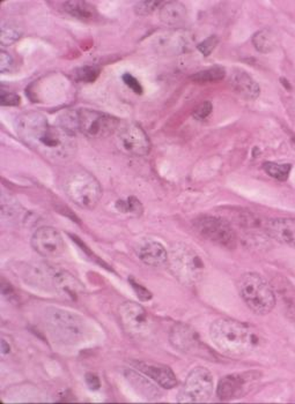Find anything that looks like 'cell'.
Segmentation results:
<instances>
[{
  "mask_svg": "<svg viewBox=\"0 0 295 404\" xmlns=\"http://www.w3.org/2000/svg\"><path fill=\"white\" fill-rule=\"evenodd\" d=\"M16 133L27 146L51 161H69L76 154L74 134L60 125H51L40 112L20 116L16 120Z\"/></svg>",
  "mask_w": 295,
  "mask_h": 404,
  "instance_id": "1",
  "label": "cell"
},
{
  "mask_svg": "<svg viewBox=\"0 0 295 404\" xmlns=\"http://www.w3.org/2000/svg\"><path fill=\"white\" fill-rule=\"evenodd\" d=\"M211 340L221 354L240 358L250 352L258 344V337L250 327L232 319H218L211 325Z\"/></svg>",
  "mask_w": 295,
  "mask_h": 404,
  "instance_id": "2",
  "label": "cell"
},
{
  "mask_svg": "<svg viewBox=\"0 0 295 404\" xmlns=\"http://www.w3.org/2000/svg\"><path fill=\"white\" fill-rule=\"evenodd\" d=\"M23 279L36 289L74 299L84 291V284L72 274L47 264L27 266Z\"/></svg>",
  "mask_w": 295,
  "mask_h": 404,
  "instance_id": "3",
  "label": "cell"
},
{
  "mask_svg": "<svg viewBox=\"0 0 295 404\" xmlns=\"http://www.w3.org/2000/svg\"><path fill=\"white\" fill-rule=\"evenodd\" d=\"M44 326L52 340L63 345L80 344L89 335L87 321L65 308H48L44 311Z\"/></svg>",
  "mask_w": 295,
  "mask_h": 404,
  "instance_id": "4",
  "label": "cell"
},
{
  "mask_svg": "<svg viewBox=\"0 0 295 404\" xmlns=\"http://www.w3.org/2000/svg\"><path fill=\"white\" fill-rule=\"evenodd\" d=\"M239 293L255 314L267 315L274 310L276 296L270 284L256 273H247L240 279Z\"/></svg>",
  "mask_w": 295,
  "mask_h": 404,
  "instance_id": "5",
  "label": "cell"
},
{
  "mask_svg": "<svg viewBox=\"0 0 295 404\" xmlns=\"http://www.w3.org/2000/svg\"><path fill=\"white\" fill-rule=\"evenodd\" d=\"M168 264L174 276L187 286L199 282L204 275L203 258L191 246L177 242L170 249Z\"/></svg>",
  "mask_w": 295,
  "mask_h": 404,
  "instance_id": "6",
  "label": "cell"
},
{
  "mask_svg": "<svg viewBox=\"0 0 295 404\" xmlns=\"http://www.w3.org/2000/svg\"><path fill=\"white\" fill-rule=\"evenodd\" d=\"M64 191L79 208L91 211L102 198V187L98 179L86 170H76L66 177Z\"/></svg>",
  "mask_w": 295,
  "mask_h": 404,
  "instance_id": "7",
  "label": "cell"
},
{
  "mask_svg": "<svg viewBox=\"0 0 295 404\" xmlns=\"http://www.w3.org/2000/svg\"><path fill=\"white\" fill-rule=\"evenodd\" d=\"M74 131L91 139H104L117 133L120 119L96 110L82 109L73 111Z\"/></svg>",
  "mask_w": 295,
  "mask_h": 404,
  "instance_id": "8",
  "label": "cell"
},
{
  "mask_svg": "<svg viewBox=\"0 0 295 404\" xmlns=\"http://www.w3.org/2000/svg\"><path fill=\"white\" fill-rule=\"evenodd\" d=\"M194 228L199 236L220 247L227 249L236 247L238 237L235 230L223 218L204 215L196 218L194 221Z\"/></svg>",
  "mask_w": 295,
  "mask_h": 404,
  "instance_id": "9",
  "label": "cell"
},
{
  "mask_svg": "<svg viewBox=\"0 0 295 404\" xmlns=\"http://www.w3.org/2000/svg\"><path fill=\"white\" fill-rule=\"evenodd\" d=\"M213 376L206 367L198 366L187 376L186 383L177 394L179 403H203L213 394Z\"/></svg>",
  "mask_w": 295,
  "mask_h": 404,
  "instance_id": "10",
  "label": "cell"
},
{
  "mask_svg": "<svg viewBox=\"0 0 295 404\" xmlns=\"http://www.w3.org/2000/svg\"><path fill=\"white\" fill-rule=\"evenodd\" d=\"M117 147L130 156L148 155L151 150V141L148 134L135 123L123 125L116 133Z\"/></svg>",
  "mask_w": 295,
  "mask_h": 404,
  "instance_id": "11",
  "label": "cell"
},
{
  "mask_svg": "<svg viewBox=\"0 0 295 404\" xmlns=\"http://www.w3.org/2000/svg\"><path fill=\"white\" fill-rule=\"evenodd\" d=\"M121 322L126 333L135 337L148 335L151 330V320L142 305L135 302H126L118 308Z\"/></svg>",
  "mask_w": 295,
  "mask_h": 404,
  "instance_id": "12",
  "label": "cell"
},
{
  "mask_svg": "<svg viewBox=\"0 0 295 404\" xmlns=\"http://www.w3.org/2000/svg\"><path fill=\"white\" fill-rule=\"evenodd\" d=\"M194 43L192 35L184 29H172L154 38V49L162 56H179L188 52Z\"/></svg>",
  "mask_w": 295,
  "mask_h": 404,
  "instance_id": "13",
  "label": "cell"
},
{
  "mask_svg": "<svg viewBox=\"0 0 295 404\" xmlns=\"http://www.w3.org/2000/svg\"><path fill=\"white\" fill-rule=\"evenodd\" d=\"M32 246L35 252L48 259L58 258L66 249L63 236L51 227L38 228L33 235Z\"/></svg>",
  "mask_w": 295,
  "mask_h": 404,
  "instance_id": "14",
  "label": "cell"
},
{
  "mask_svg": "<svg viewBox=\"0 0 295 404\" xmlns=\"http://www.w3.org/2000/svg\"><path fill=\"white\" fill-rule=\"evenodd\" d=\"M252 374H230L223 376L218 385V398L221 401H230L233 398H242L252 381Z\"/></svg>",
  "mask_w": 295,
  "mask_h": 404,
  "instance_id": "15",
  "label": "cell"
},
{
  "mask_svg": "<svg viewBox=\"0 0 295 404\" xmlns=\"http://www.w3.org/2000/svg\"><path fill=\"white\" fill-rule=\"evenodd\" d=\"M267 236L284 245L295 249V220L272 218L264 224Z\"/></svg>",
  "mask_w": 295,
  "mask_h": 404,
  "instance_id": "16",
  "label": "cell"
},
{
  "mask_svg": "<svg viewBox=\"0 0 295 404\" xmlns=\"http://www.w3.org/2000/svg\"><path fill=\"white\" fill-rule=\"evenodd\" d=\"M135 367L162 388L172 389L177 386V378L170 367L144 361H137L135 363Z\"/></svg>",
  "mask_w": 295,
  "mask_h": 404,
  "instance_id": "17",
  "label": "cell"
},
{
  "mask_svg": "<svg viewBox=\"0 0 295 404\" xmlns=\"http://www.w3.org/2000/svg\"><path fill=\"white\" fill-rule=\"evenodd\" d=\"M137 254L140 262L151 267H159L168 262L169 253L160 242L154 240H143L137 249Z\"/></svg>",
  "mask_w": 295,
  "mask_h": 404,
  "instance_id": "18",
  "label": "cell"
},
{
  "mask_svg": "<svg viewBox=\"0 0 295 404\" xmlns=\"http://www.w3.org/2000/svg\"><path fill=\"white\" fill-rule=\"evenodd\" d=\"M170 341L176 349L186 354H196L201 350V343L199 342L195 330L184 326V325H176L170 333Z\"/></svg>",
  "mask_w": 295,
  "mask_h": 404,
  "instance_id": "19",
  "label": "cell"
},
{
  "mask_svg": "<svg viewBox=\"0 0 295 404\" xmlns=\"http://www.w3.org/2000/svg\"><path fill=\"white\" fill-rule=\"evenodd\" d=\"M230 87L240 96L245 100H256L261 94V87L256 81L252 79V75H249L243 69H234L230 79Z\"/></svg>",
  "mask_w": 295,
  "mask_h": 404,
  "instance_id": "20",
  "label": "cell"
},
{
  "mask_svg": "<svg viewBox=\"0 0 295 404\" xmlns=\"http://www.w3.org/2000/svg\"><path fill=\"white\" fill-rule=\"evenodd\" d=\"M160 20L173 29H179L188 20L187 7L179 1H167L160 7Z\"/></svg>",
  "mask_w": 295,
  "mask_h": 404,
  "instance_id": "21",
  "label": "cell"
},
{
  "mask_svg": "<svg viewBox=\"0 0 295 404\" xmlns=\"http://www.w3.org/2000/svg\"><path fill=\"white\" fill-rule=\"evenodd\" d=\"M63 9L67 14L82 21H93L98 16L96 10L87 1H64Z\"/></svg>",
  "mask_w": 295,
  "mask_h": 404,
  "instance_id": "22",
  "label": "cell"
},
{
  "mask_svg": "<svg viewBox=\"0 0 295 404\" xmlns=\"http://www.w3.org/2000/svg\"><path fill=\"white\" fill-rule=\"evenodd\" d=\"M252 44L258 52H272L278 47L277 34L269 28L261 29L252 36Z\"/></svg>",
  "mask_w": 295,
  "mask_h": 404,
  "instance_id": "23",
  "label": "cell"
},
{
  "mask_svg": "<svg viewBox=\"0 0 295 404\" xmlns=\"http://www.w3.org/2000/svg\"><path fill=\"white\" fill-rule=\"evenodd\" d=\"M21 26L16 21H3L0 27V44L3 47H7L11 44L16 43L22 36Z\"/></svg>",
  "mask_w": 295,
  "mask_h": 404,
  "instance_id": "24",
  "label": "cell"
},
{
  "mask_svg": "<svg viewBox=\"0 0 295 404\" xmlns=\"http://www.w3.org/2000/svg\"><path fill=\"white\" fill-rule=\"evenodd\" d=\"M226 77V71L221 66H213L204 71L197 72L192 75L191 80L196 84H211L223 80Z\"/></svg>",
  "mask_w": 295,
  "mask_h": 404,
  "instance_id": "25",
  "label": "cell"
},
{
  "mask_svg": "<svg viewBox=\"0 0 295 404\" xmlns=\"http://www.w3.org/2000/svg\"><path fill=\"white\" fill-rule=\"evenodd\" d=\"M264 172L270 177L279 181H286L289 179V174L292 170L291 164L287 163H277V162H265L263 164Z\"/></svg>",
  "mask_w": 295,
  "mask_h": 404,
  "instance_id": "26",
  "label": "cell"
},
{
  "mask_svg": "<svg viewBox=\"0 0 295 404\" xmlns=\"http://www.w3.org/2000/svg\"><path fill=\"white\" fill-rule=\"evenodd\" d=\"M100 74V69L96 66H84V67H79L78 69L74 71L73 77L79 82H93V81L98 79Z\"/></svg>",
  "mask_w": 295,
  "mask_h": 404,
  "instance_id": "27",
  "label": "cell"
},
{
  "mask_svg": "<svg viewBox=\"0 0 295 404\" xmlns=\"http://www.w3.org/2000/svg\"><path fill=\"white\" fill-rule=\"evenodd\" d=\"M121 212L139 215L143 212L142 203L135 198H129L126 201H118L116 205Z\"/></svg>",
  "mask_w": 295,
  "mask_h": 404,
  "instance_id": "28",
  "label": "cell"
},
{
  "mask_svg": "<svg viewBox=\"0 0 295 404\" xmlns=\"http://www.w3.org/2000/svg\"><path fill=\"white\" fill-rule=\"evenodd\" d=\"M162 4H164L162 1H138L135 4V11L138 16H150L157 9H160Z\"/></svg>",
  "mask_w": 295,
  "mask_h": 404,
  "instance_id": "29",
  "label": "cell"
},
{
  "mask_svg": "<svg viewBox=\"0 0 295 404\" xmlns=\"http://www.w3.org/2000/svg\"><path fill=\"white\" fill-rule=\"evenodd\" d=\"M218 44H219V38L213 35V36H210V38L203 40L201 43L198 44L197 49L201 51V53H203L205 57H208L211 53L213 52Z\"/></svg>",
  "mask_w": 295,
  "mask_h": 404,
  "instance_id": "30",
  "label": "cell"
},
{
  "mask_svg": "<svg viewBox=\"0 0 295 404\" xmlns=\"http://www.w3.org/2000/svg\"><path fill=\"white\" fill-rule=\"evenodd\" d=\"M212 110H213L212 103L208 102V101H205V102L201 103V104H199V106L196 108L192 116H194V118L197 119V120H204V119L208 118V116L212 113Z\"/></svg>",
  "mask_w": 295,
  "mask_h": 404,
  "instance_id": "31",
  "label": "cell"
},
{
  "mask_svg": "<svg viewBox=\"0 0 295 404\" xmlns=\"http://www.w3.org/2000/svg\"><path fill=\"white\" fill-rule=\"evenodd\" d=\"M0 103L3 106H16L20 104L19 95L12 91H6L1 89L0 91Z\"/></svg>",
  "mask_w": 295,
  "mask_h": 404,
  "instance_id": "32",
  "label": "cell"
},
{
  "mask_svg": "<svg viewBox=\"0 0 295 404\" xmlns=\"http://www.w3.org/2000/svg\"><path fill=\"white\" fill-rule=\"evenodd\" d=\"M123 81H124V84H126L133 93H143L142 84H139V81L137 80L133 75L126 73V74L123 75Z\"/></svg>",
  "mask_w": 295,
  "mask_h": 404,
  "instance_id": "33",
  "label": "cell"
},
{
  "mask_svg": "<svg viewBox=\"0 0 295 404\" xmlns=\"http://www.w3.org/2000/svg\"><path fill=\"white\" fill-rule=\"evenodd\" d=\"M13 66V58L10 53L5 50L0 51V72L6 73L10 72Z\"/></svg>",
  "mask_w": 295,
  "mask_h": 404,
  "instance_id": "34",
  "label": "cell"
},
{
  "mask_svg": "<svg viewBox=\"0 0 295 404\" xmlns=\"http://www.w3.org/2000/svg\"><path fill=\"white\" fill-rule=\"evenodd\" d=\"M132 286L135 288V293H138L139 297L143 299V301H148V299H151L152 295L150 291L148 290L144 289L140 284H137V283L133 282L131 281Z\"/></svg>",
  "mask_w": 295,
  "mask_h": 404,
  "instance_id": "35",
  "label": "cell"
},
{
  "mask_svg": "<svg viewBox=\"0 0 295 404\" xmlns=\"http://www.w3.org/2000/svg\"><path fill=\"white\" fill-rule=\"evenodd\" d=\"M86 380H87L88 386L91 388L98 389L100 387V381H99L98 376H93V374H87Z\"/></svg>",
  "mask_w": 295,
  "mask_h": 404,
  "instance_id": "36",
  "label": "cell"
},
{
  "mask_svg": "<svg viewBox=\"0 0 295 404\" xmlns=\"http://www.w3.org/2000/svg\"><path fill=\"white\" fill-rule=\"evenodd\" d=\"M292 143H293V147H294V150H295V137L292 138Z\"/></svg>",
  "mask_w": 295,
  "mask_h": 404,
  "instance_id": "37",
  "label": "cell"
}]
</instances>
